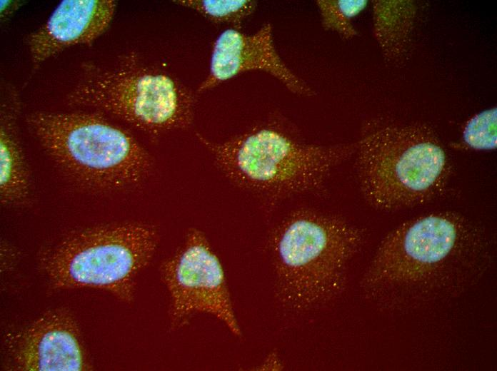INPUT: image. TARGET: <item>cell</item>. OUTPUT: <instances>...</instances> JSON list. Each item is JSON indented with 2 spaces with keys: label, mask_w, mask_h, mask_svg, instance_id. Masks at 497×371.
Returning <instances> with one entry per match:
<instances>
[{
  "label": "cell",
  "mask_w": 497,
  "mask_h": 371,
  "mask_svg": "<svg viewBox=\"0 0 497 371\" xmlns=\"http://www.w3.org/2000/svg\"><path fill=\"white\" fill-rule=\"evenodd\" d=\"M490 260V242L480 226L457 212H431L383 238L361 286L387 310L413 309L459 295L478 281Z\"/></svg>",
  "instance_id": "obj_1"
},
{
  "label": "cell",
  "mask_w": 497,
  "mask_h": 371,
  "mask_svg": "<svg viewBox=\"0 0 497 371\" xmlns=\"http://www.w3.org/2000/svg\"><path fill=\"white\" fill-rule=\"evenodd\" d=\"M363 240L359 228L337 215L301 209L287 216L271 245L275 291L281 305L303 312L336 298Z\"/></svg>",
  "instance_id": "obj_2"
},
{
  "label": "cell",
  "mask_w": 497,
  "mask_h": 371,
  "mask_svg": "<svg viewBox=\"0 0 497 371\" xmlns=\"http://www.w3.org/2000/svg\"><path fill=\"white\" fill-rule=\"evenodd\" d=\"M355 154L361 191L383 211L428 202L442 193L451 173L441 143L424 124L373 126L357 143Z\"/></svg>",
  "instance_id": "obj_3"
},
{
  "label": "cell",
  "mask_w": 497,
  "mask_h": 371,
  "mask_svg": "<svg viewBox=\"0 0 497 371\" xmlns=\"http://www.w3.org/2000/svg\"><path fill=\"white\" fill-rule=\"evenodd\" d=\"M198 138L233 183L273 197L318 189L357 148V143H303L269 127L255 128L222 142Z\"/></svg>",
  "instance_id": "obj_4"
},
{
  "label": "cell",
  "mask_w": 497,
  "mask_h": 371,
  "mask_svg": "<svg viewBox=\"0 0 497 371\" xmlns=\"http://www.w3.org/2000/svg\"><path fill=\"white\" fill-rule=\"evenodd\" d=\"M27 123L60 168L96 188L136 186L153 168L151 156L133 136L94 114L36 112Z\"/></svg>",
  "instance_id": "obj_5"
},
{
  "label": "cell",
  "mask_w": 497,
  "mask_h": 371,
  "mask_svg": "<svg viewBox=\"0 0 497 371\" xmlns=\"http://www.w3.org/2000/svg\"><path fill=\"white\" fill-rule=\"evenodd\" d=\"M159 242L157 228L140 222L93 226L73 232L49 248L42 259L54 289L91 288L131 303L136 279Z\"/></svg>",
  "instance_id": "obj_6"
},
{
  "label": "cell",
  "mask_w": 497,
  "mask_h": 371,
  "mask_svg": "<svg viewBox=\"0 0 497 371\" xmlns=\"http://www.w3.org/2000/svg\"><path fill=\"white\" fill-rule=\"evenodd\" d=\"M69 101L154 133L189 127L195 106L194 96L175 78L129 66L89 72L74 88Z\"/></svg>",
  "instance_id": "obj_7"
},
{
  "label": "cell",
  "mask_w": 497,
  "mask_h": 371,
  "mask_svg": "<svg viewBox=\"0 0 497 371\" xmlns=\"http://www.w3.org/2000/svg\"><path fill=\"white\" fill-rule=\"evenodd\" d=\"M160 272L169 295L173 328L204 313L222 322L234 335H241L223 266L202 231L191 228Z\"/></svg>",
  "instance_id": "obj_8"
},
{
  "label": "cell",
  "mask_w": 497,
  "mask_h": 371,
  "mask_svg": "<svg viewBox=\"0 0 497 371\" xmlns=\"http://www.w3.org/2000/svg\"><path fill=\"white\" fill-rule=\"evenodd\" d=\"M252 71L272 76L294 94L303 96L314 94L307 83L295 74L281 58L274 44L270 23L264 24L251 34L236 29L223 31L214 42L209 73L198 91H206Z\"/></svg>",
  "instance_id": "obj_9"
},
{
  "label": "cell",
  "mask_w": 497,
  "mask_h": 371,
  "mask_svg": "<svg viewBox=\"0 0 497 371\" xmlns=\"http://www.w3.org/2000/svg\"><path fill=\"white\" fill-rule=\"evenodd\" d=\"M9 367L16 370L86 368L76 322L62 310H49L9 339Z\"/></svg>",
  "instance_id": "obj_10"
},
{
  "label": "cell",
  "mask_w": 497,
  "mask_h": 371,
  "mask_svg": "<svg viewBox=\"0 0 497 371\" xmlns=\"http://www.w3.org/2000/svg\"><path fill=\"white\" fill-rule=\"evenodd\" d=\"M112 0H65L46 23L29 37L32 61L39 65L61 50L93 41L110 24L116 9Z\"/></svg>",
  "instance_id": "obj_11"
},
{
  "label": "cell",
  "mask_w": 497,
  "mask_h": 371,
  "mask_svg": "<svg viewBox=\"0 0 497 371\" xmlns=\"http://www.w3.org/2000/svg\"><path fill=\"white\" fill-rule=\"evenodd\" d=\"M13 121L3 116L0 130V196L6 204L24 202L29 193L30 180Z\"/></svg>",
  "instance_id": "obj_12"
},
{
  "label": "cell",
  "mask_w": 497,
  "mask_h": 371,
  "mask_svg": "<svg viewBox=\"0 0 497 371\" xmlns=\"http://www.w3.org/2000/svg\"><path fill=\"white\" fill-rule=\"evenodd\" d=\"M176 4L189 8L214 23L239 26L256 10L253 0H176Z\"/></svg>",
  "instance_id": "obj_13"
},
{
  "label": "cell",
  "mask_w": 497,
  "mask_h": 371,
  "mask_svg": "<svg viewBox=\"0 0 497 371\" xmlns=\"http://www.w3.org/2000/svg\"><path fill=\"white\" fill-rule=\"evenodd\" d=\"M322 27L351 39L356 35L351 20L367 6L366 0H316Z\"/></svg>",
  "instance_id": "obj_14"
},
{
  "label": "cell",
  "mask_w": 497,
  "mask_h": 371,
  "mask_svg": "<svg viewBox=\"0 0 497 371\" xmlns=\"http://www.w3.org/2000/svg\"><path fill=\"white\" fill-rule=\"evenodd\" d=\"M496 125V107L480 112L467 122L463 132L464 142L476 150L495 149L497 146Z\"/></svg>",
  "instance_id": "obj_15"
}]
</instances>
